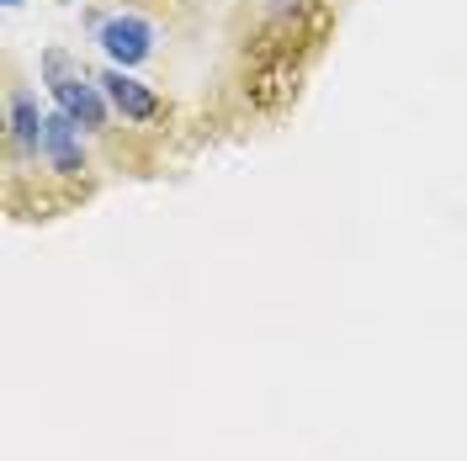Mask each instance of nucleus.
I'll use <instances>...</instances> for the list:
<instances>
[{"label": "nucleus", "mask_w": 467, "mask_h": 461, "mask_svg": "<svg viewBox=\"0 0 467 461\" xmlns=\"http://www.w3.org/2000/svg\"><path fill=\"white\" fill-rule=\"evenodd\" d=\"M101 90H107L112 112H122L128 122H149V117H160V96H154L144 80H133L128 69H117V64L101 75Z\"/></svg>", "instance_id": "20e7f679"}, {"label": "nucleus", "mask_w": 467, "mask_h": 461, "mask_svg": "<svg viewBox=\"0 0 467 461\" xmlns=\"http://www.w3.org/2000/svg\"><path fill=\"white\" fill-rule=\"evenodd\" d=\"M37 154H43L58 175H80V170H86L80 122H75V117H64V112H54V117H48V128H43V144H37Z\"/></svg>", "instance_id": "7ed1b4c3"}, {"label": "nucleus", "mask_w": 467, "mask_h": 461, "mask_svg": "<svg viewBox=\"0 0 467 461\" xmlns=\"http://www.w3.org/2000/svg\"><path fill=\"white\" fill-rule=\"evenodd\" d=\"M16 5H22V0H5V11H16Z\"/></svg>", "instance_id": "423d86ee"}, {"label": "nucleus", "mask_w": 467, "mask_h": 461, "mask_svg": "<svg viewBox=\"0 0 467 461\" xmlns=\"http://www.w3.org/2000/svg\"><path fill=\"white\" fill-rule=\"evenodd\" d=\"M96 43L107 48L117 69H133L154 54V27L144 16H107V22H96Z\"/></svg>", "instance_id": "f03ea898"}, {"label": "nucleus", "mask_w": 467, "mask_h": 461, "mask_svg": "<svg viewBox=\"0 0 467 461\" xmlns=\"http://www.w3.org/2000/svg\"><path fill=\"white\" fill-rule=\"evenodd\" d=\"M43 128H48V117L37 112V101H32V96H11V144L27 149V154H37Z\"/></svg>", "instance_id": "39448f33"}, {"label": "nucleus", "mask_w": 467, "mask_h": 461, "mask_svg": "<svg viewBox=\"0 0 467 461\" xmlns=\"http://www.w3.org/2000/svg\"><path fill=\"white\" fill-rule=\"evenodd\" d=\"M43 80H48V90H54L58 112L75 117L80 128H101L107 122V90H101V80H86L75 64H69V54L64 48H48L43 54Z\"/></svg>", "instance_id": "f257e3e1"}]
</instances>
